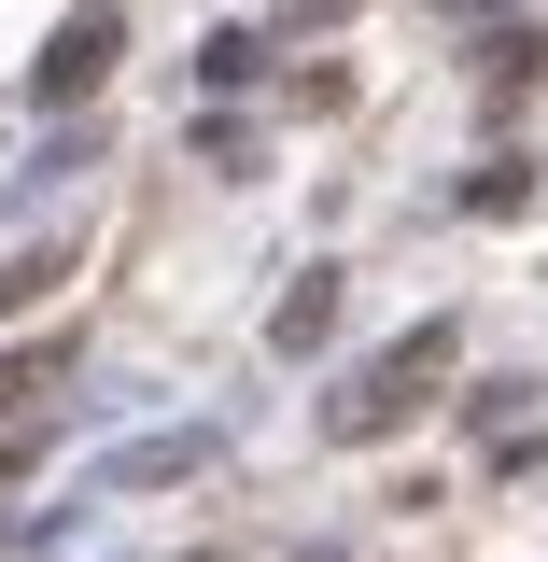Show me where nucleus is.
<instances>
[{"label": "nucleus", "mask_w": 548, "mask_h": 562, "mask_svg": "<svg viewBox=\"0 0 548 562\" xmlns=\"http://www.w3.org/2000/svg\"><path fill=\"white\" fill-rule=\"evenodd\" d=\"M450 366H465V338H450V324L394 338V351H380V366L338 394V408H324V436H338V450H380V436H409V422L436 408V380H450Z\"/></svg>", "instance_id": "f257e3e1"}, {"label": "nucleus", "mask_w": 548, "mask_h": 562, "mask_svg": "<svg viewBox=\"0 0 548 562\" xmlns=\"http://www.w3.org/2000/svg\"><path fill=\"white\" fill-rule=\"evenodd\" d=\"M113 57H127V14H113V0H85V14H70L57 43L29 57V99H85V85H99Z\"/></svg>", "instance_id": "f03ea898"}, {"label": "nucleus", "mask_w": 548, "mask_h": 562, "mask_svg": "<svg viewBox=\"0 0 548 562\" xmlns=\"http://www.w3.org/2000/svg\"><path fill=\"white\" fill-rule=\"evenodd\" d=\"M70 366H85V338H43V351H0V436H14V422L43 408V394H57Z\"/></svg>", "instance_id": "7ed1b4c3"}, {"label": "nucleus", "mask_w": 548, "mask_h": 562, "mask_svg": "<svg viewBox=\"0 0 548 562\" xmlns=\"http://www.w3.org/2000/svg\"><path fill=\"white\" fill-rule=\"evenodd\" d=\"M324 324H338V281L310 268V281H295V295H281V310H268V338H281V351H310V338H324Z\"/></svg>", "instance_id": "20e7f679"}, {"label": "nucleus", "mask_w": 548, "mask_h": 562, "mask_svg": "<svg viewBox=\"0 0 548 562\" xmlns=\"http://www.w3.org/2000/svg\"><path fill=\"white\" fill-rule=\"evenodd\" d=\"M70 281V239H29V254H14V268H0V310H43V295H57Z\"/></svg>", "instance_id": "39448f33"}, {"label": "nucleus", "mask_w": 548, "mask_h": 562, "mask_svg": "<svg viewBox=\"0 0 548 562\" xmlns=\"http://www.w3.org/2000/svg\"><path fill=\"white\" fill-rule=\"evenodd\" d=\"M465 211H479V225H506V211H535V155H492L479 183H465Z\"/></svg>", "instance_id": "423d86ee"}, {"label": "nucleus", "mask_w": 548, "mask_h": 562, "mask_svg": "<svg viewBox=\"0 0 548 562\" xmlns=\"http://www.w3.org/2000/svg\"><path fill=\"white\" fill-rule=\"evenodd\" d=\"M535 70H548V43H535V29H492V43H479V85H492V99H521Z\"/></svg>", "instance_id": "0eeeda50"}]
</instances>
